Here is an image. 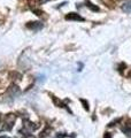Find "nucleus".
<instances>
[{
	"label": "nucleus",
	"mask_w": 131,
	"mask_h": 138,
	"mask_svg": "<svg viewBox=\"0 0 131 138\" xmlns=\"http://www.w3.org/2000/svg\"><path fill=\"white\" fill-rule=\"evenodd\" d=\"M66 20L67 21H84V18L79 14H77V13H69V14L66 15Z\"/></svg>",
	"instance_id": "obj_1"
},
{
	"label": "nucleus",
	"mask_w": 131,
	"mask_h": 138,
	"mask_svg": "<svg viewBox=\"0 0 131 138\" xmlns=\"http://www.w3.org/2000/svg\"><path fill=\"white\" fill-rule=\"evenodd\" d=\"M26 28L31 29V30H40L43 28V23L38 22V21H35V22H29L26 23Z\"/></svg>",
	"instance_id": "obj_2"
},
{
	"label": "nucleus",
	"mask_w": 131,
	"mask_h": 138,
	"mask_svg": "<svg viewBox=\"0 0 131 138\" xmlns=\"http://www.w3.org/2000/svg\"><path fill=\"white\" fill-rule=\"evenodd\" d=\"M20 93V89H18L17 85H12L8 89V94H10L12 97H15V95H17Z\"/></svg>",
	"instance_id": "obj_3"
},
{
	"label": "nucleus",
	"mask_w": 131,
	"mask_h": 138,
	"mask_svg": "<svg viewBox=\"0 0 131 138\" xmlns=\"http://www.w3.org/2000/svg\"><path fill=\"white\" fill-rule=\"evenodd\" d=\"M122 9L127 13H131V0L129 1H125L124 4L122 5Z\"/></svg>",
	"instance_id": "obj_4"
},
{
	"label": "nucleus",
	"mask_w": 131,
	"mask_h": 138,
	"mask_svg": "<svg viewBox=\"0 0 131 138\" xmlns=\"http://www.w3.org/2000/svg\"><path fill=\"white\" fill-rule=\"evenodd\" d=\"M122 131L124 132L127 136H131V124H125L124 127H122Z\"/></svg>",
	"instance_id": "obj_5"
},
{
	"label": "nucleus",
	"mask_w": 131,
	"mask_h": 138,
	"mask_svg": "<svg viewBox=\"0 0 131 138\" xmlns=\"http://www.w3.org/2000/svg\"><path fill=\"white\" fill-rule=\"evenodd\" d=\"M86 7H87V8H90L91 10H92V12H99V10H100L98 6L93 5L91 1H86Z\"/></svg>",
	"instance_id": "obj_6"
},
{
	"label": "nucleus",
	"mask_w": 131,
	"mask_h": 138,
	"mask_svg": "<svg viewBox=\"0 0 131 138\" xmlns=\"http://www.w3.org/2000/svg\"><path fill=\"white\" fill-rule=\"evenodd\" d=\"M50 131H51V128H50V127H46L44 131H42V134H40V138H46L47 136H49V132H50Z\"/></svg>",
	"instance_id": "obj_7"
},
{
	"label": "nucleus",
	"mask_w": 131,
	"mask_h": 138,
	"mask_svg": "<svg viewBox=\"0 0 131 138\" xmlns=\"http://www.w3.org/2000/svg\"><path fill=\"white\" fill-rule=\"evenodd\" d=\"M52 99H53V101H54V104H55V105H57V106H58V107H66V106H65V105H63V104H62V102H61V101H60V100H59V99H58V98H55V97H54V95H52Z\"/></svg>",
	"instance_id": "obj_8"
},
{
	"label": "nucleus",
	"mask_w": 131,
	"mask_h": 138,
	"mask_svg": "<svg viewBox=\"0 0 131 138\" xmlns=\"http://www.w3.org/2000/svg\"><path fill=\"white\" fill-rule=\"evenodd\" d=\"M81 102L84 105V108H85V111H89V104H87L86 101H85L84 99H81Z\"/></svg>",
	"instance_id": "obj_9"
},
{
	"label": "nucleus",
	"mask_w": 131,
	"mask_h": 138,
	"mask_svg": "<svg viewBox=\"0 0 131 138\" xmlns=\"http://www.w3.org/2000/svg\"><path fill=\"white\" fill-rule=\"evenodd\" d=\"M33 13H36V15H38V16H40V15H43L44 13L42 12V10H38V9H32Z\"/></svg>",
	"instance_id": "obj_10"
},
{
	"label": "nucleus",
	"mask_w": 131,
	"mask_h": 138,
	"mask_svg": "<svg viewBox=\"0 0 131 138\" xmlns=\"http://www.w3.org/2000/svg\"><path fill=\"white\" fill-rule=\"evenodd\" d=\"M63 137H66V135H65V134H62V135H61V134H58L55 138H63Z\"/></svg>",
	"instance_id": "obj_11"
},
{
	"label": "nucleus",
	"mask_w": 131,
	"mask_h": 138,
	"mask_svg": "<svg viewBox=\"0 0 131 138\" xmlns=\"http://www.w3.org/2000/svg\"><path fill=\"white\" fill-rule=\"evenodd\" d=\"M104 138H112V135H111V134H108V132H107V134L105 135V137H104Z\"/></svg>",
	"instance_id": "obj_12"
},
{
	"label": "nucleus",
	"mask_w": 131,
	"mask_h": 138,
	"mask_svg": "<svg viewBox=\"0 0 131 138\" xmlns=\"http://www.w3.org/2000/svg\"><path fill=\"white\" fill-rule=\"evenodd\" d=\"M40 2H47V1H50V0H39Z\"/></svg>",
	"instance_id": "obj_13"
},
{
	"label": "nucleus",
	"mask_w": 131,
	"mask_h": 138,
	"mask_svg": "<svg viewBox=\"0 0 131 138\" xmlns=\"http://www.w3.org/2000/svg\"><path fill=\"white\" fill-rule=\"evenodd\" d=\"M0 138H9V137H6V136H2V137H0Z\"/></svg>",
	"instance_id": "obj_14"
}]
</instances>
